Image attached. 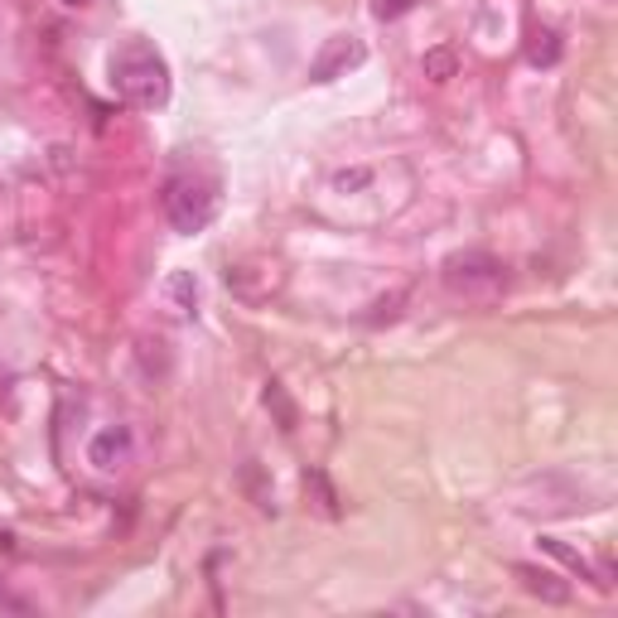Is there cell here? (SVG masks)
<instances>
[{
  "instance_id": "8",
  "label": "cell",
  "mask_w": 618,
  "mask_h": 618,
  "mask_svg": "<svg viewBox=\"0 0 618 618\" xmlns=\"http://www.w3.org/2000/svg\"><path fill=\"white\" fill-rule=\"evenodd\" d=\"M541 551H551V556H556V560H566V566H570L575 575H580V580H594V570H590V560H584V556H580V551H570V546H566V541H556V537H541Z\"/></svg>"
},
{
  "instance_id": "9",
  "label": "cell",
  "mask_w": 618,
  "mask_h": 618,
  "mask_svg": "<svg viewBox=\"0 0 618 618\" xmlns=\"http://www.w3.org/2000/svg\"><path fill=\"white\" fill-rule=\"evenodd\" d=\"M420 68H426V78H430V83H450V78H454V68H459V59H454V49H430Z\"/></svg>"
},
{
  "instance_id": "4",
  "label": "cell",
  "mask_w": 618,
  "mask_h": 618,
  "mask_svg": "<svg viewBox=\"0 0 618 618\" xmlns=\"http://www.w3.org/2000/svg\"><path fill=\"white\" fill-rule=\"evenodd\" d=\"M136 459V436L131 426H102L97 436L88 440V464L102 474H122L126 464Z\"/></svg>"
},
{
  "instance_id": "2",
  "label": "cell",
  "mask_w": 618,
  "mask_h": 618,
  "mask_svg": "<svg viewBox=\"0 0 618 618\" xmlns=\"http://www.w3.org/2000/svg\"><path fill=\"white\" fill-rule=\"evenodd\" d=\"M165 213H169V223H175L184 237L203 232V227L218 218V179L175 175L165 184Z\"/></svg>"
},
{
  "instance_id": "6",
  "label": "cell",
  "mask_w": 618,
  "mask_h": 618,
  "mask_svg": "<svg viewBox=\"0 0 618 618\" xmlns=\"http://www.w3.org/2000/svg\"><path fill=\"white\" fill-rule=\"evenodd\" d=\"M513 575L527 584V594H537V600H546V604H566V600H570V584H560L551 570H537V566H513Z\"/></svg>"
},
{
  "instance_id": "1",
  "label": "cell",
  "mask_w": 618,
  "mask_h": 618,
  "mask_svg": "<svg viewBox=\"0 0 618 618\" xmlns=\"http://www.w3.org/2000/svg\"><path fill=\"white\" fill-rule=\"evenodd\" d=\"M112 88L136 106H165L169 97V68L146 39H131L112 53Z\"/></svg>"
},
{
  "instance_id": "11",
  "label": "cell",
  "mask_w": 618,
  "mask_h": 618,
  "mask_svg": "<svg viewBox=\"0 0 618 618\" xmlns=\"http://www.w3.org/2000/svg\"><path fill=\"white\" fill-rule=\"evenodd\" d=\"M527 59L537 63V68H551V63H560V39L551 35V29H541V35H537V45L527 49Z\"/></svg>"
},
{
  "instance_id": "5",
  "label": "cell",
  "mask_w": 618,
  "mask_h": 618,
  "mask_svg": "<svg viewBox=\"0 0 618 618\" xmlns=\"http://www.w3.org/2000/svg\"><path fill=\"white\" fill-rule=\"evenodd\" d=\"M367 59V49H363V39H353V35H333L329 45L319 49V59L310 63V78L314 83H333L339 73H349L357 68V63Z\"/></svg>"
},
{
  "instance_id": "3",
  "label": "cell",
  "mask_w": 618,
  "mask_h": 618,
  "mask_svg": "<svg viewBox=\"0 0 618 618\" xmlns=\"http://www.w3.org/2000/svg\"><path fill=\"white\" fill-rule=\"evenodd\" d=\"M503 262L488 252H459L444 262V286L454 290V295H497L503 290Z\"/></svg>"
},
{
  "instance_id": "12",
  "label": "cell",
  "mask_w": 618,
  "mask_h": 618,
  "mask_svg": "<svg viewBox=\"0 0 618 618\" xmlns=\"http://www.w3.org/2000/svg\"><path fill=\"white\" fill-rule=\"evenodd\" d=\"M367 184H373V169L353 165V169H339V175H333V193H357V189H367Z\"/></svg>"
},
{
  "instance_id": "10",
  "label": "cell",
  "mask_w": 618,
  "mask_h": 618,
  "mask_svg": "<svg viewBox=\"0 0 618 618\" xmlns=\"http://www.w3.org/2000/svg\"><path fill=\"white\" fill-rule=\"evenodd\" d=\"M266 406L276 411L280 430H295V406H290V396H286V387L280 382H266Z\"/></svg>"
},
{
  "instance_id": "13",
  "label": "cell",
  "mask_w": 618,
  "mask_h": 618,
  "mask_svg": "<svg viewBox=\"0 0 618 618\" xmlns=\"http://www.w3.org/2000/svg\"><path fill=\"white\" fill-rule=\"evenodd\" d=\"M411 5H416V0H373V15L377 20H396V15H406Z\"/></svg>"
},
{
  "instance_id": "7",
  "label": "cell",
  "mask_w": 618,
  "mask_h": 618,
  "mask_svg": "<svg viewBox=\"0 0 618 618\" xmlns=\"http://www.w3.org/2000/svg\"><path fill=\"white\" fill-rule=\"evenodd\" d=\"M165 295L179 314H193V305H199V280H193V270H175V276L165 280Z\"/></svg>"
},
{
  "instance_id": "14",
  "label": "cell",
  "mask_w": 618,
  "mask_h": 618,
  "mask_svg": "<svg viewBox=\"0 0 618 618\" xmlns=\"http://www.w3.org/2000/svg\"><path fill=\"white\" fill-rule=\"evenodd\" d=\"M15 546V537H10V531H0V551H10Z\"/></svg>"
},
{
  "instance_id": "15",
  "label": "cell",
  "mask_w": 618,
  "mask_h": 618,
  "mask_svg": "<svg viewBox=\"0 0 618 618\" xmlns=\"http://www.w3.org/2000/svg\"><path fill=\"white\" fill-rule=\"evenodd\" d=\"M63 5H73V10H83V5H92V0H63Z\"/></svg>"
}]
</instances>
